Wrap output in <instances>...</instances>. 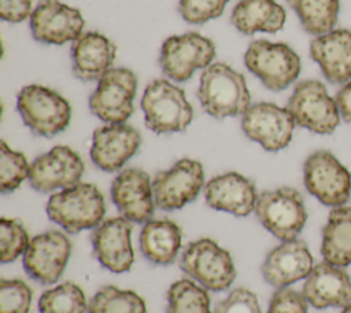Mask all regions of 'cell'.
<instances>
[{
    "mask_svg": "<svg viewBox=\"0 0 351 313\" xmlns=\"http://www.w3.org/2000/svg\"><path fill=\"white\" fill-rule=\"evenodd\" d=\"M197 96L203 110L218 119L243 115L251 102L245 78L221 62L203 70Z\"/></svg>",
    "mask_w": 351,
    "mask_h": 313,
    "instance_id": "obj_1",
    "label": "cell"
},
{
    "mask_svg": "<svg viewBox=\"0 0 351 313\" xmlns=\"http://www.w3.org/2000/svg\"><path fill=\"white\" fill-rule=\"evenodd\" d=\"M104 213V198L90 183H77L55 192L47 203L48 217L69 233L96 228L103 222Z\"/></svg>",
    "mask_w": 351,
    "mask_h": 313,
    "instance_id": "obj_2",
    "label": "cell"
},
{
    "mask_svg": "<svg viewBox=\"0 0 351 313\" xmlns=\"http://www.w3.org/2000/svg\"><path fill=\"white\" fill-rule=\"evenodd\" d=\"M141 108L147 128L155 133L181 132L193 118L192 106L184 91L165 78L147 85Z\"/></svg>",
    "mask_w": 351,
    "mask_h": 313,
    "instance_id": "obj_3",
    "label": "cell"
},
{
    "mask_svg": "<svg viewBox=\"0 0 351 313\" xmlns=\"http://www.w3.org/2000/svg\"><path fill=\"white\" fill-rule=\"evenodd\" d=\"M16 107L23 122L36 135L45 137L64 130L71 118L70 103L58 92L37 84L19 91Z\"/></svg>",
    "mask_w": 351,
    "mask_h": 313,
    "instance_id": "obj_4",
    "label": "cell"
},
{
    "mask_svg": "<svg viewBox=\"0 0 351 313\" xmlns=\"http://www.w3.org/2000/svg\"><path fill=\"white\" fill-rule=\"evenodd\" d=\"M255 213L261 224L282 242L296 239L307 220L303 196L292 187L259 194Z\"/></svg>",
    "mask_w": 351,
    "mask_h": 313,
    "instance_id": "obj_5",
    "label": "cell"
},
{
    "mask_svg": "<svg viewBox=\"0 0 351 313\" xmlns=\"http://www.w3.org/2000/svg\"><path fill=\"white\" fill-rule=\"evenodd\" d=\"M180 268L211 291L229 288L236 277L230 254L211 239L191 242L181 254Z\"/></svg>",
    "mask_w": 351,
    "mask_h": 313,
    "instance_id": "obj_6",
    "label": "cell"
},
{
    "mask_svg": "<svg viewBox=\"0 0 351 313\" xmlns=\"http://www.w3.org/2000/svg\"><path fill=\"white\" fill-rule=\"evenodd\" d=\"M244 63L271 91L288 88L300 73L299 55L284 43L255 40L244 54Z\"/></svg>",
    "mask_w": 351,
    "mask_h": 313,
    "instance_id": "obj_7",
    "label": "cell"
},
{
    "mask_svg": "<svg viewBox=\"0 0 351 313\" xmlns=\"http://www.w3.org/2000/svg\"><path fill=\"white\" fill-rule=\"evenodd\" d=\"M296 125L314 133H332L339 122L340 113L336 100L328 93L325 85L317 80L299 82L287 104Z\"/></svg>",
    "mask_w": 351,
    "mask_h": 313,
    "instance_id": "obj_8",
    "label": "cell"
},
{
    "mask_svg": "<svg viewBox=\"0 0 351 313\" xmlns=\"http://www.w3.org/2000/svg\"><path fill=\"white\" fill-rule=\"evenodd\" d=\"M303 178L307 191L326 206H344L351 196V173L329 151H315L306 159Z\"/></svg>",
    "mask_w": 351,
    "mask_h": 313,
    "instance_id": "obj_9",
    "label": "cell"
},
{
    "mask_svg": "<svg viewBox=\"0 0 351 313\" xmlns=\"http://www.w3.org/2000/svg\"><path fill=\"white\" fill-rule=\"evenodd\" d=\"M136 91L134 73L125 67H112L99 80L89 97V108L107 124H125L133 113Z\"/></svg>",
    "mask_w": 351,
    "mask_h": 313,
    "instance_id": "obj_10",
    "label": "cell"
},
{
    "mask_svg": "<svg viewBox=\"0 0 351 313\" xmlns=\"http://www.w3.org/2000/svg\"><path fill=\"white\" fill-rule=\"evenodd\" d=\"M215 56L214 43L197 33H185L169 37L162 48L159 65L166 77L182 82L191 78L195 70L206 69Z\"/></svg>",
    "mask_w": 351,
    "mask_h": 313,
    "instance_id": "obj_11",
    "label": "cell"
},
{
    "mask_svg": "<svg viewBox=\"0 0 351 313\" xmlns=\"http://www.w3.org/2000/svg\"><path fill=\"white\" fill-rule=\"evenodd\" d=\"M204 172L195 159H180L170 169L156 173L152 181L154 200L162 210H177L195 200L203 188Z\"/></svg>",
    "mask_w": 351,
    "mask_h": 313,
    "instance_id": "obj_12",
    "label": "cell"
},
{
    "mask_svg": "<svg viewBox=\"0 0 351 313\" xmlns=\"http://www.w3.org/2000/svg\"><path fill=\"white\" fill-rule=\"evenodd\" d=\"M296 122L287 107L261 102L250 106L243 114L241 126L247 137L259 143L267 151L285 148Z\"/></svg>",
    "mask_w": 351,
    "mask_h": 313,
    "instance_id": "obj_13",
    "label": "cell"
},
{
    "mask_svg": "<svg viewBox=\"0 0 351 313\" xmlns=\"http://www.w3.org/2000/svg\"><path fill=\"white\" fill-rule=\"evenodd\" d=\"M70 254L69 237L59 231H48L30 240L23 254V268L36 281L52 284L62 276Z\"/></svg>",
    "mask_w": 351,
    "mask_h": 313,
    "instance_id": "obj_14",
    "label": "cell"
},
{
    "mask_svg": "<svg viewBox=\"0 0 351 313\" xmlns=\"http://www.w3.org/2000/svg\"><path fill=\"white\" fill-rule=\"evenodd\" d=\"M84 25L80 10L59 0H40L30 15L32 34L44 44L62 45L75 41L82 34Z\"/></svg>",
    "mask_w": 351,
    "mask_h": 313,
    "instance_id": "obj_15",
    "label": "cell"
},
{
    "mask_svg": "<svg viewBox=\"0 0 351 313\" xmlns=\"http://www.w3.org/2000/svg\"><path fill=\"white\" fill-rule=\"evenodd\" d=\"M84 173L81 156L67 146H56L30 165V185L40 192L64 189L80 183Z\"/></svg>",
    "mask_w": 351,
    "mask_h": 313,
    "instance_id": "obj_16",
    "label": "cell"
},
{
    "mask_svg": "<svg viewBox=\"0 0 351 313\" xmlns=\"http://www.w3.org/2000/svg\"><path fill=\"white\" fill-rule=\"evenodd\" d=\"M111 198L122 217L130 222H147L155 209L152 181L136 167L122 170L112 181Z\"/></svg>",
    "mask_w": 351,
    "mask_h": 313,
    "instance_id": "obj_17",
    "label": "cell"
},
{
    "mask_svg": "<svg viewBox=\"0 0 351 313\" xmlns=\"http://www.w3.org/2000/svg\"><path fill=\"white\" fill-rule=\"evenodd\" d=\"M130 233L132 225L125 217H114L97 225L92 233L96 259L111 272L129 270L134 261Z\"/></svg>",
    "mask_w": 351,
    "mask_h": 313,
    "instance_id": "obj_18",
    "label": "cell"
},
{
    "mask_svg": "<svg viewBox=\"0 0 351 313\" xmlns=\"http://www.w3.org/2000/svg\"><path fill=\"white\" fill-rule=\"evenodd\" d=\"M141 143L138 130L126 124H108L93 132L90 158L104 172H117Z\"/></svg>",
    "mask_w": 351,
    "mask_h": 313,
    "instance_id": "obj_19",
    "label": "cell"
},
{
    "mask_svg": "<svg viewBox=\"0 0 351 313\" xmlns=\"http://www.w3.org/2000/svg\"><path fill=\"white\" fill-rule=\"evenodd\" d=\"M302 294L317 309L344 308L351 303V277L344 266L324 261L306 277Z\"/></svg>",
    "mask_w": 351,
    "mask_h": 313,
    "instance_id": "obj_20",
    "label": "cell"
},
{
    "mask_svg": "<svg viewBox=\"0 0 351 313\" xmlns=\"http://www.w3.org/2000/svg\"><path fill=\"white\" fill-rule=\"evenodd\" d=\"M313 257L303 240H285L274 247L262 265L263 279L277 287H288L289 284L306 279L313 270Z\"/></svg>",
    "mask_w": 351,
    "mask_h": 313,
    "instance_id": "obj_21",
    "label": "cell"
},
{
    "mask_svg": "<svg viewBox=\"0 0 351 313\" xmlns=\"http://www.w3.org/2000/svg\"><path fill=\"white\" fill-rule=\"evenodd\" d=\"M204 198L207 205L215 210L244 217L255 210L258 194L250 178L229 172L213 177L206 184Z\"/></svg>",
    "mask_w": 351,
    "mask_h": 313,
    "instance_id": "obj_22",
    "label": "cell"
},
{
    "mask_svg": "<svg viewBox=\"0 0 351 313\" xmlns=\"http://www.w3.org/2000/svg\"><path fill=\"white\" fill-rule=\"evenodd\" d=\"M310 55L318 63L325 78L332 84L351 80V32L333 29L317 36L310 44Z\"/></svg>",
    "mask_w": 351,
    "mask_h": 313,
    "instance_id": "obj_23",
    "label": "cell"
},
{
    "mask_svg": "<svg viewBox=\"0 0 351 313\" xmlns=\"http://www.w3.org/2000/svg\"><path fill=\"white\" fill-rule=\"evenodd\" d=\"M115 44L97 32L82 33L71 45L73 71L82 81L100 80L115 60Z\"/></svg>",
    "mask_w": 351,
    "mask_h": 313,
    "instance_id": "obj_24",
    "label": "cell"
},
{
    "mask_svg": "<svg viewBox=\"0 0 351 313\" xmlns=\"http://www.w3.org/2000/svg\"><path fill=\"white\" fill-rule=\"evenodd\" d=\"M285 10L276 0H240L232 11V25L244 34L274 33L285 23Z\"/></svg>",
    "mask_w": 351,
    "mask_h": 313,
    "instance_id": "obj_25",
    "label": "cell"
},
{
    "mask_svg": "<svg viewBox=\"0 0 351 313\" xmlns=\"http://www.w3.org/2000/svg\"><path fill=\"white\" fill-rule=\"evenodd\" d=\"M181 228L170 220H149L140 233V248L144 257L158 265L171 264L181 247Z\"/></svg>",
    "mask_w": 351,
    "mask_h": 313,
    "instance_id": "obj_26",
    "label": "cell"
},
{
    "mask_svg": "<svg viewBox=\"0 0 351 313\" xmlns=\"http://www.w3.org/2000/svg\"><path fill=\"white\" fill-rule=\"evenodd\" d=\"M321 254L337 266L351 264V207H333L322 229Z\"/></svg>",
    "mask_w": 351,
    "mask_h": 313,
    "instance_id": "obj_27",
    "label": "cell"
},
{
    "mask_svg": "<svg viewBox=\"0 0 351 313\" xmlns=\"http://www.w3.org/2000/svg\"><path fill=\"white\" fill-rule=\"evenodd\" d=\"M303 29L314 36L333 30L339 15V0H287Z\"/></svg>",
    "mask_w": 351,
    "mask_h": 313,
    "instance_id": "obj_28",
    "label": "cell"
},
{
    "mask_svg": "<svg viewBox=\"0 0 351 313\" xmlns=\"http://www.w3.org/2000/svg\"><path fill=\"white\" fill-rule=\"evenodd\" d=\"M88 313H147V306L132 290L104 286L89 301Z\"/></svg>",
    "mask_w": 351,
    "mask_h": 313,
    "instance_id": "obj_29",
    "label": "cell"
},
{
    "mask_svg": "<svg viewBox=\"0 0 351 313\" xmlns=\"http://www.w3.org/2000/svg\"><path fill=\"white\" fill-rule=\"evenodd\" d=\"M167 313H213L206 288L188 279H181L171 284L167 292Z\"/></svg>",
    "mask_w": 351,
    "mask_h": 313,
    "instance_id": "obj_30",
    "label": "cell"
},
{
    "mask_svg": "<svg viewBox=\"0 0 351 313\" xmlns=\"http://www.w3.org/2000/svg\"><path fill=\"white\" fill-rule=\"evenodd\" d=\"M38 309L41 313H85L88 305L81 287L66 281L44 291Z\"/></svg>",
    "mask_w": 351,
    "mask_h": 313,
    "instance_id": "obj_31",
    "label": "cell"
},
{
    "mask_svg": "<svg viewBox=\"0 0 351 313\" xmlns=\"http://www.w3.org/2000/svg\"><path fill=\"white\" fill-rule=\"evenodd\" d=\"M30 165L22 152L14 151L5 141L0 144V189L3 194L16 189L29 178Z\"/></svg>",
    "mask_w": 351,
    "mask_h": 313,
    "instance_id": "obj_32",
    "label": "cell"
},
{
    "mask_svg": "<svg viewBox=\"0 0 351 313\" xmlns=\"http://www.w3.org/2000/svg\"><path fill=\"white\" fill-rule=\"evenodd\" d=\"M30 240L23 225L11 218H1L0 221V250L1 262H12L21 254H25Z\"/></svg>",
    "mask_w": 351,
    "mask_h": 313,
    "instance_id": "obj_33",
    "label": "cell"
},
{
    "mask_svg": "<svg viewBox=\"0 0 351 313\" xmlns=\"http://www.w3.org/2000/svg\"><path fill=\"white\" fill-rule=\"evenodd\" d=\"M32 297V290L25 281L3 279L0 281V313H27Z\"/></svg>",
    "mask_w": 351,
    "mask_h": 313,
    "instance_id": "obj_34",
    "label": "cell"
},
{
    "mask_svg": "<svg viewBox=\"0 0 351 313\" xmlns=\"http://www.w3.org/2000/svg\"><path fill=\"white\" fill-rule=\"evenodd\" d=\"M229 0H180L178 11L181 16L193 25H202L218 18Z\"/></svg>",
    "mask_w": 351,
    "mask_h": 313,
    "instance_id": "obj_35",
    "label": "cell"
},
{
    "mask_svg": "<svg viewBox=\"0 0 351 313\" xmlns=\"http://www.w3.org/2000/svg\"><path fill=\"white\" fill-rule=\"evenodd\" d=\"M213 313H262L256 295L248 288H234L218 302Z\"/></svg>",
    "mask_w": 351,
    "mask_h": 313,
    "instance_id": "obj_36",
    "label": "cell"
},
{
    "mask_svg": "<svg viewBox=\"0 0 351 313\" xmlns=\"http://www.w3.org/2000/svg\"><path fill=\"white\" fill-rule=\"evenodd\" d=\"M307 305L302 292L282 287L273 294L267 313H308Z\"/></svg>",
    "mask_w": 351,
    "mask_h": 313,
    "instance_id": "obj_37",
    "label": "cell"
},
{
    "mask_svg": "<svg viewBox=\"0 0 351 313\" xmlns=\"http://www.w3.org/2000/svg\"><path fill=\"white\" fill-rule=\"evenodd\" d=\"M32 0H0V15L4 21L16 23L32 15Z\"/></svg>",
    "mask_w": 351,
    "mask_h": 313,
    "instance_id": "obj_38",
    "label": "cell"
},
{
    "mask_svg": "<svg viewBox=\"0 0 351 313\" xmlns=\"http://www.w3.org/2000/svg\"><path fill=\"white\" fill-rule=\"evenodd\" d=\"M335 100H336L340 117L346 122H351V80L343 85V88L337 92Z\"/></svg>",
    "mask_w": 351,
    "mask_h": 313,
    "instance_id": "obj_39",
    "label": "cell"
},
{
    "mask_svg": "<svg viewBox=\"0 0 351 313\" xmlns=\"http://www.w3.org/2000/svg\"><path fill=\"white\" fill-rule=\"evenodd\" d=\"M341 313H351V303L347 305V306H344V309H343Z\"/></svg>",
    "mask_w": 351,
    "mask_h": 313,
    "instance_id": "obj_40",
    "label": "cell"
}]
</instances>
